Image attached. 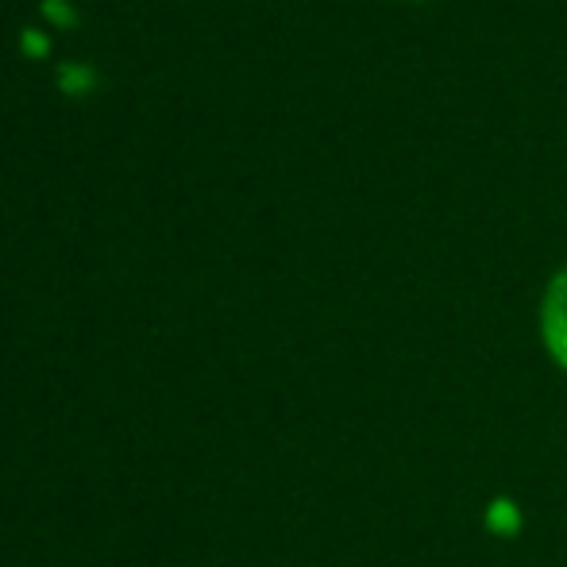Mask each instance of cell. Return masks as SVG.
Returning a JSON list of instances; mask_svg holds the SVG:
<instances>
[{
    "label": "cell",
    "mask_w": 567,
    "mask_h": 567,
    "mask_svg": "<svg viewBox=\"0 0 567 567\" xmlns=\"http://www.w3.org/2000/svg\"><path fill=\"white\" fill-rule=\"evenodd\" d=\"M540 340L556 367L567 374V267L553 275L540 298Z\"/></svg>",
    "instance_id": "6da1fadb"
}]
</instances>
